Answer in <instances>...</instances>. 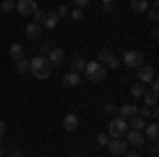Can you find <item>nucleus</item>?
I'll use <instances>...</instances> for the list:
<instances>
[{
  "instance_id": "nucleus-21",
  "label": "nucleus",
  "mask_w": 159,
  "mask_h": 157,
  "mask_svg": "<svg viewBox=\"0 0 159 157\" xmlns=\"http://www.w3.org/2000/svg\"><path fill=\"white\" fill-rule=\"evenodd\" d=\"M87 66V60L85 58H81V55H76L72 60V72H81V70H85Z\"/></svg>"
},
{
  "instance_id": "nucleus-34",
  "label": "nucleus",
  "mask_w": 159,
  "mask_h": 157,
  "mask_svg": "<svg viewBox=\"0 0 159 157\" xmlns=\"http://www.w3.org/2000/svg\"><path fill=\"white\" fill-rule=\"evenodd\" d=\"M151 91L159 94V81H157V79H153V81H151Z\"/></svg>"
},
{
  "instance_id": "nucleus-35",
  "label": "nucleus",
  "mask_w": 159,
  "mask_h": 157,
  "mask_svg": "<svg viewBox=\"0 0 159 157\" xmlns=\"http://www.w3.org/2000/svg\"><path fill=\"white\" fill-rule=\"evenodd\" d=\"M4 136H7V123H4V121H0V140H2Z\"/></svg>"
},
{
  "instance_id": "nucleus-3",
  "label": "nucleus",
  "mask_w": 159,
  "mask_h": 157,
  "mask_svg": "<svg viewBox=\"0 0 159 157\" xmlns=\"http://www.w3.org/2000/svg\"><path fill=\"white\" fill-rule=\"evenodd\" d=\"M121 64H125L127 68H140L142 64H144V53L142 51H132V49H127L125 53H123V60Z\"/></svg>"
},
{
  "instance_id": "nucleus-2",
  "label": "nucleus",
  "mask_w": 159,
  "mask_h": 157,
  "mask_svg": "<svg viewBox=\"0 0 159 157\" xmlns=\"http://www.w3.org/2000/svg\"><path fill=\"white\" fill-rule=\"evenodd\" d=\"M85 76L91 81V83H100V81L106 79V68H104L102 64H98V62H87Z\"/></svg>"
},
{
  "instance_id": "nucleus-29",
  "label": "nucleus",
  "mask_w": 159,
  "mask_h": 157,
  "mask_svg": "<svg viewBox=\"0 0 159 157\" xmlns=\"http://www.w3.org/2000/svg\"><path fill=\"white\" fill-rule=\"evenodd\" d=\"M68 13H70V17H72L74 21H81V19H83V11H81L79 7H76V9H72V11H68Z\"/></svg>"
},
{
  "instance_id": "nucleus-13",
  "label": "nucleus",
  "mask_w": 159,
  "mask_h": 157,
  "mask_svg": "<svg viewBox=\"0 0 159 157\" xmlns=\"http://www.w3.org/2000/svg\"><path fill=\"white\" fill-rule=\"evenodd\" d=\"M79 83H81L79 72H72V70H70L68 74L61 76V85H64V87H79Z\"/></svg>"
},
{
  "instance_id": "nucleus-4",
  "label": "nucleus",
  "mask_w": 159,
  "mask_h": 157,
  "mask_svg": "<svg viewBox=\"0 0 159 157\" xmlns=\"http://www.w3.org/2000/svg\"><path fill=\"white\" fill-rule=\"evenodd\" d=\"M127 130H129L127 127V121L121 119V117H115L108 123V136H112V138H123Z\"/></svg>"
},
{
  "instance_id": "nucleus-6",
  "label": "nucleus",
  "mask_w": 159,
  "mask_h": 157,
  "mask_svg": "<svg viewBox=\"0 0 159 157\" xmlns=\"http://www.w3.org/2000/svg\"><path fill=\"white\" fill-rule=\"evenodd\" d=\"M125 138H127V140H125L127 145H134V146H142L147 142L142 130H127V132H125Z\"/></svg>"
},
{
  "instance_id": "nucleus-10",
  "label": "nucleus",
  "mask_w": 159,
  "mask_h": 157,
  "mask_svg": "<svg viewBox=\"0 0 159 157\" xmlns=\"http://www.w3.org/2000/svg\"><path fill=\"white\" fill-rule=\"evenodd\" d=\"M40 34H43V25L36 24V21H30V24L25 25V36L30 38V40H36V38H40Z\"/></svg>"
},
{
  "instance_id": "nucleus-25",
  "label": "nucleus",
  "mask_w": 159,
  "mask_h": 157,
  "mask_svg": "<svg viewBox=\"0 0 159 157\" xmlns=\"http://www.w3.org/2000/svg\"><path fill=\"white\" fill-rule=\"evenodd\" d=\"M0 9L4 13H11L15 9V0H2V4H0Z\"/></svg>"
},
{
  "instance_id": "nucleus-40",
  "label": "nucleus",
  "mask_w": 159,
  "mask_h": 157,
  "mask_svg": "<svg viewBox=\"0 0 159 157\" xmlns=\"http://www.w3.org/2000/svg\"><path fill=\"white\" fill-rule=\"evenodd\" d=\"M2 155H4V151H2V145H0V157H2Z\"/></svg>"
},
{
  "instance_id": "nucleus-9",
  "label": "nucleus",
  "mask_w": 159,
  "mask_h": 157,
  "mask_svg": "<svg viewBox=\"0 0 159 157\" xmlns=\"http://www.w3.org/2000/svg\"><path fill=\"white\" fill-rule=\"evenodd\" d=\"M138 83H151L153 79H155V68L151 66V64H142L140 68H138Z\"/></svg>"
},
{
  "instance_id": "nucleus-28",
  "label": "nucleus",
  "mask_w": 159,
  "mask_h": 157,
  "mask_svg": "<svg viewBox=\"0 0 159 157\" xmlns=\"http://www.w3.org/2000/svg\"><path fill=\"white\" fill-rule=\"evenodd\" d=\"M51 49H53V43H51V40H45V43L40 45V53H43V55L47 58V53H49Z\"/></svg>"
},
{
  "instance_id": "nucleus-7",
  "label": "nucleus",
  "mask_w": 159,
  "mask_h": 157,
  "mask_svg": "<svg viewBox=\"0 0 159 157\" xmlns=\"http://www.w3.org/2000/svg\"><path fill=\"white\" fill-rule=\"evenodd\" d=\"M15 9L19 11V15H34V11H38V4L34 0H19L15 2Z\"/></svg>"
},
{
  "instance_id": "nucleus-24",
  "label": "nucleus",
  "mask_w": 159,
  "mask_h": 157,
  "mask_svg": "<svg viewBox=\"0 0 159 157\" xmlns=\"http://www.w3.org/2000/svg\"><path fill=\"white\" fill-rule=\"evenodd\" d=\"M157 0H155V2H153V7H148V19H151V21H157V17H159V13H157Z\"/></svg>"
},
{
  "instance_id": "nucleus-27",
  "label": "nucleus",
  "mask_w": 159,
  "mask_h": 157,
  "mask_svg": "<svg viewBox=\"0 0 159 157\" xmlns=\"http://www.w3.org/2000/svg\"><path fill=\"white\" fill-rule=\"evenodd\" d=\"M153 115V109H148V106H142V109H138V117H142V119H148Z\"/></svg>"
},
{
  "instance_id": "nucleus-16",
  "label": "nucleus",
  "mask_w": 159,
  "mask_h": 157,
  "mask_svg": "<svg viewBox=\"0 0 159 157\" xmlns=\"http://www.w3.org/2000/svg\"><path fill=\"white\" fill-rule=\"evenodd\" d=\"M57 21H60V17H57V13L51 11V13H45V19H43V28H57Z\"/></svg>"
},
{
  "instance_id": "nucleus-8",
  "label": "nucleus",
  "mask_w": 159,
  "mask_h": 157,
  "mask_svg": "<svg viewBox=\"0 0 159 157\" xmlns=\"http://www.w3.org/2000/svg\"><path fill=\"white\" fill-rule=\"evenodd\" d=\"M106 146H108V153H110V155H123V153L127 151V146H129V145H127L125 140H121V138H112Z\"/></svg>"
},
{
  "instance_id": "nucleus-39",
  "label": "nucleus",
  "mask_w": 159,
  "mask_h": 157,
  "mask_svg": "<svg viewBox=\"0 0 159 157\" xmlns=\"http://www.w3.org/2000/svg\"><path fill=\"white\" fill-rule=\"evenodd\" d=\"M9 157H24V153H13V155H9Z\"/></svg>"
},
{
  "instance_id": "nucleus-30",
  "label": "nucleus",
  "mask_w": 159,
  "mask_h": 157,
  "mask_svg": "<svg viewBox=\"0 0 159 157\" xmlns=\"http://www.w3.org/2000/svg\"><path fill=\"white\" fill-rule=\"evenodd\" d=\"M43 19H45V11H34V21L43 24Z\"/></svg>"
},
{
  "instance_id": "nucleus-12",
  "label": "nucleus",
  "mask_w": 159,
  "mask_h": 157,
  "mask_svg": "<svg viewBox=\"0 0 159 157\" xmlns=\"http://www.w3.org/2000/svg\"><path fill=\"white\" fill-rule=\"evenodd\" d=\"M61 125H64V130H66V132H74V130L79 127V115H74V113L66 115L64 121H61Z\"/></svg>"
},
{
  "instance_id": "nucleus-11",
  "label": "nucleus",
  "mask_w": 159,
  "mask_h": 157,
  "mask_svg": "<svg viewBox=\"0 0 159 157\" xmlns=\"http://www.w3.org/2000/svg\"><path fill=\"white\" fill-rule=\"evenodd\" d=\"M47 60H49V64L51 66H60L61 62H64V49H60V47H53L47 53Z\"/></svg>"
},
{
  "instance_id": "nucleus-36",
  "label": "nucleus",
  "mask_w": 159,
  "mask_h": 157,
  "mask_svg": "<svg viewBox=\"0 0 159 157\" xmlns=\"http://www.w3.org/2000/svg\"><path fill=\"white\" fill-rule=\"evenodd\" d=\"M74 4H76L79 9H83V7H87V4H89V0H74Z\"/></svg>"
},
{
  "instance_id": "nucleus-23",
  "label": "nucleus",
  "mask_w": 159,
  "mask_h": 157,
  "mask_svg": "<svg viewBox=\"0 0 159 157\" xmlns=\"http://www.w3.org/2000/svg\"><path fill=\"white\" fill-rule=\"evenodd\" d=\"M15 68H17V72H19V74H24V72L30 70V62L25 60V58H21V60L15 62Z\"/></svg>"
},
{
  "instance_id": "nucleus-33",
  "label": "nucleus",
  "mask_w": 159,
  "mask_h": 157,
  "mask_svg": "<svg viewBox=\"0 0 159 157\" xmlns=\"http://www.w3.org/2000/svg\"><path fill=\"white\" fill-rule=\"evenodd\" d=\"M104 110H106V113H108V115H112V113H117V106H115V104H112V102H108V104H106V106H104Z\"/></svg>"
},
{
  "instance_id": "nucleus-32",
  "label": "nucleus",
  "mask_w": 159,
  "mask_h": 157,
  "mask_svg": "<svg viewBox=\"0 0 159 157\" xmlns=\"http://www.w3.org/2000/svg\"><path fill=\"white\" fill-rule=\"evenodd\" d=\"M157 151H159V145H157V140H153L151 142V157H157Z\"/></svg>"
},
{
  "instance_id": "nucleus-31",
  "label": "nucleus",
  "mask_w": 159,
  "mask_h": 157,
  "mask_svg": "<svg viewBox=\"0 0 159 157\" xmlns=\"http://www.w3.org/2000/svg\"><path fill=\"white\" fill-rule=\"evenodd\" d=\"M55 13H57V17H64V15H68V7H66V4H60Z\"/></svg>"
},
{
  "instance_id": "nucleus-5",
  "label": "nucleus",
  "mask_w": 159,
  "mask_h": 157,
  "mask_svg": "<svg viewBox=\"0 0 159 157\" xmlns=\"http://www.w3.org/2000/svg\"><path fill=\"white\" fill-rule=\"evenodd\" d=\"M98 64H102L104 68H119L121 66V60L112 53V51H108V49H104V51H100L98 53Z\"/></svg>"
},
{
  "instance_id": "nucleus-14",
  "label": "nucleus",
  "mask_w": 159,
  "mask_h": 157,
  "mask_svg": "<svg viewBox=\"0 0 159 157\" xmlns=\"http://www.w3.org/2000/svg\"><path fill=\"white\" fill-rule=\"evenodd\" d=\"M9 55H11V60H13V62H17V60H21V58H25V49H24V45H19V43H13L11 47H9Z\"/></svg>"
},
{
  "instance_id": "nucleus-22",
  "label": "nucleus",
  "mask_w": 159,
  "mask_h": 157,
  "mask_svg": "<svg viewBox=\"0 0 159 157\" xmlns=\"http://www.w3.org/2000/svg\"><path fill=\"white\" fill-rule=\"evenodd\" d=\"M144 91H147V89H144V83H134L132 87H129V94H132L134 98H142Z\"/></svg>"
},
{
  "instance_id": "nucleus-20",
  "label": "nucleus",
  "mask_w": 159,
  "mask_h": 157,
  "mask_svg": "<svg viewBox=\"0 0 159 157\" xmlns=\"http://www.w3.org/2000/svg\"><path fill=\"white\" fill-rule=\"evenodd\" d=\"M132 9L136 13H147L148 11V0H132Z\"/></svg>"
},
{
  "instance_id": "nucleus-37",
  "label": "nucleus",
  "mask_w": 159,
  "mask_h": 157,
  "mask_svg": "<svg viewBox=\"0 0 159 157\" xmlns=\"http://www.w3.org/2000/svg\"><path fill=\"white\" fill-rule=\"evenodd\" d=\"M102 9H104V13H112V2H106Z\"/></svg>"
},
{
  "instance_id": "nucleus-26",
  "label": "nucleus",
  "mask_w": 159,
  "mask_h": 157,
  "mask_svg": "<svg viewBox=\"0 0 159 157\" xmlns=\"http://www.w3.org/2000/svg\"><path fill=\"white\" fill-rule=\"evenodd\" d=\"M96 142H98L100 146H106L110 142V136L108 134H98V138H96Z\"/></svg>"
},
{
  "instance_id": "nucleus-38",
  "label": "nucleus",
  "mask_w": 159,
  "mask_h": 157,
  "mask_svg": "<svg viewBox=\"0 0 159 157\" xmlns=\"http://www.w3.org/2000/svg\"><path fill=\"white\" fill-rule=\"evenodd\" d=\"M123 157H140V155H138L136 151H125V153H123Z\"/></svg>"
},
{
  "instance_id": "nucleus-18",
  "label": "nucleus",
  "mask_w": 159,
  "mask_h": 157,
  "mask_svg": "<svg viewBox=\"0 0 159 157\" xmlns=\"http://www.w3.org/2000/svg\"><path fill=\"white\" fill-rule=\"evenodd\" d=\"M144 106H148V109H153V106H157V94L155 91H144Z\"/></svg>"
},
{
  "instance_id": "nucleus-17",
  "label": "nucleus",
  "mask_w": 159,
  "mask_h": 157,
  "mask_svg": "<svg viewBox=\"0 0 159 157\" xmlns=\"http://www.w3.org/2000/svg\"><path fill=\"white\" fill-rule=\"evenodd\" d=\"M144 130H147V134H144V138H151V140H157V136H159V125H157V121H153V123H148V125H144Z\"/></svg>"
},
{
  "instance_id": "nucleus-19",
  "label": "nucleus",
  "mask_w": 159,
  "mask_h": 157,
  "mask_svg": "<svg viewBox=\"0 0 159 157\" xmlns=\"http://www.w3.org/2000/svg\"><path fill=\"white\" fill-rule=\"evenodd\" d=\"M144 125H147V119H142L138 115L129 119V130H144Z\"/></svg>"
},
{
  "instance_id": "nucleus-15",
  "label": "nucleus",
  "mask_w": 159,
  "mask_h": 157,
  "mask_svg": "<svg viewBox=\"0 0 159 157\" xmlns=\"http://www.w3.org/2000/svg\"><path fill=\"white\" fill-rule=\"evenodd\" d=\"M117 113H119V117H121V119L127 121V119H132V117H136V115H138V109H136L134 104H125V106H121Z\"/></svg>"
},
{
  "instance_id": "nucleus-41",
  "label": "nucleus",
  "mask_w": 159,
  "mask_h": 157,
  "mask_svg": "<svg viewBox=\"0 0 159 157\" xmlns=\"http://www.w3.org/2000/svg\"><path fill=\"white\" fill-rule=\"evenodd\" d=\"M102 2H104V4H106V2H112V0H102Z\"/></svg>"
},
{
  "instance_id": "nucleus-1",
  "label": "nucleus",
  "mask_w": 159,
  "mask_h": 157,
  "mask_svg": "<svg viewBox=\"0 0 159 157\" xmlns=\"http://www.w3.org/2000/svg\"><path fill=\"white\" fill-rule=\"evenodd\" d=\"M51 70H53V66L49 64V60H47L45 55H36V58L30 60V72L34 74L36 79H40V81L49 79Z\"/></svg>"
}]
</instances>
